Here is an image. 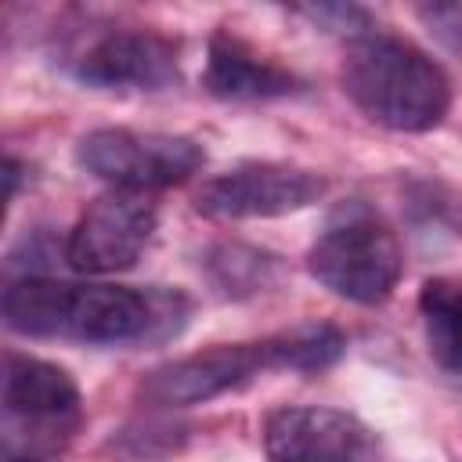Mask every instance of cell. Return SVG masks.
Segmentation results:
<instances>
[{"label":"cell","mask_w":462,"mask_h":462,"mask_svg":"<svg viewBox=\"0 0 462 462\" xmlns=\"http://www.w3.org/2000/svg\"><path fill=\"white\" fill-rule=\"evenodd\" d=\"M328 191V180L314 170L289 162H238L195 195V209L213 220H263L314 206Z\"/></svg>","instance_id":"cell-8"},{"label":"cell","mask_w":462,"mask_h":462,"mask_svg":"<svg viewBox=\"0 0 462 462\" xmlns=\"http://www.w3.org/2000/svg\"><path fill=\"white\" fill-rule=\"evenodd\" d=\"M419 18L451 47H462V4H433L419 7Z\"/></svg>","instance_id":"cell-15"},{"label":"cell","mask_w":462,"mask_h":462,"mask_svg":"<svg viewBox=\"0 0 462 462\" xmlns=\"http://www.w3.org/2000/svg\"><path fill=\"white\" fill-rule=\"evenodd\" d=\"M69 69L94 90H166L180 79V47L152 29H101Z\"/></svg>","instance_id":"cell-9"},{"label":"cell","mask_w":462,"mask_h":462,"mask_svg":"<svg viewBox=\"0 0 462 462\" xmlns=\"http://www.w3.org/2000/svg\"><path fill=\"white\" fill-rule=\"evenodd\" d=\"M202 87L220 101H271L303 90V79L282 61L260 54L231 29H217L206 47Z\"/></svg>","instance_id":"cell-11"},{"label":"cell","mask_w":462,"mask_h":462,"mask_svg":"<svg viewBox=\"0 0 462 462\" xmlns=\"http://www.w3.org/2000/svg\"><path fill=\"white\" fill-rule=\"evenodd\" d=\"M267 462H379L375 433L350 411L321 404L274 408L263 422Z\"/></svg>","instance_id":"cell-10"},{"label":"cell","mask_w":462,"mask_h":462,"mask_svg":"<svg viewBox=\"0 0 462 462\" xmlns=\"http://www.w3.org/2000/svg\"><path fill=\"white\" fill-rule=\"evenodd\" d=\"M346 350V336L336 325L307 321L285 332L249 339V343H217L209 350L166 361L141 379V397L162 408L206 404L220 393L242 390L263 372H325Z\"/></svg>","instance_id":"cell-2"},{"label":"cell","mask_w":462,"mask_h":462,"mask_svg":"<svg viewBox=\"0 0 462 462\" xmlns=\"http://www.w3.org/2000/svg\"><path fill=\"white\" fill-rule=\"evenodd\" d=\"M0 433L4 455L51 458L69 448L83 422V397L76 379L29 354H4V393H0Z\"/></svg>","instance_id":"cell-4"},{"label":"cell","mask_w":462,"mask_h":462,"mask_svg":"<svg viewBox=\"0 0 462 462\" xmlns=\"http://www.w3.org/2000/svg\"><path fill=\"white\" fill-rule=\"evenodd\" d=\"M300 14H307L314 25L328 29V32H346L350 40L372 32V14L365 7H350V4H318V7H303Z\"/></svg>","instance_id":"cell-14"},{"label":"cell","mask_w":462,"mask_h":462,"mask_svg":"<svg viewBox=\"0 0 462 462\" xmlns=\"http://www.w3.org/2000/svg\"><path fill=\"white\" fill-rule=\"evenodd\" d=\"M206 274L213 282L217 292L224 296H253L271 289L282 278V260L267 249H253V245H238V242H224L213 245L206 256Z\"/></svg>","instance_id":"cell-13"},{"label":"cell","mask_w":462,"mask_h":462,"mask_svg":"<svg viewBox=\"0 0 462 462\" xmlns=\"http://www.w3.org/2000/svg\"><path fill=\"white\" fill-rule=\"evenodd\" d=\"M307 271L339 300L375 307L397 289L404 253L393 227L379 213L350 202L307 249Z\"/></svg>","instance_id":"cell-5"},{"label":"cell","mask_w":462,"mask_h":462,"mask_svg":"<svg viewBox=\"0 0 462 462\" xmlns=\"http://www.w3.org/2000/svg\"><path fill=\"white\" fill-rule=\"evenodd\" d=\"M419 318L433 365L462 379V274L426 278L419 289Z\"/></svg>","instance_id":"cell-12"},{"label":"cell","mask_w":462,"mask_h":462,"mask_svg":"<svg viewBox=\"0 0 462 462\" xmlns=\"http://www.w3.org/2000/svg\"><path fill=\"white\" fill-rule=\"evenodd\" d=\"M4 462H43V458H18V455H4Z\"/></svg>","instance_id":"cell-16"},{"label":"cell","mask_w":462,"mask_h":462,"mask_svg":"<svg viewBox=\"0 0 462 462\" xmlns=\"http://www.w3.org/2000/svg\"><path fill=\"white\" fill-rule=\"evenodd\" d=\"M4 325L29 339L87 346H144L180 336L191 303L177 289H130L101 282L14 278L4 289Z\"/></svg>","instance_id":"cell-1"},{"label":"cell","mask_w":462,"mask_h":462,"mask_svg":"<svg viewBox=\"0 0 462 462\" xmlns=\"http://www.w3.org/2000/svg\"><path fill=\"white\" fill-rule=\"evenodd\" d=\"M339 83L372 123L397 134H426L451 112L448 72L422 47L393 32L372 29L350 40Z\"/></svg>","instance_id":"cell-3"},{"label":"cell","mask_w":462,"mask_h":462,"mask_svg":"<svg viewBox=\"0 0 462 462\" xmlns=\"http://www.w3.org/2000/svg\"><path fill=\"white\" fill-rule=\"evenodd\" d=\"M159 227V206L144 191L108 188L69 231L65 263L79 274H116L141 260Z\"/></svg>","instance_id":"cell-7"},{"label":"cell","mask_w":462,"mask_h":462,"mask_svg":"<svg viewBox=\"0 0 462 462\" xmlns=\"http://www.w3.org/2000/svg\"><path fill=\"white\" fill-rule=\"evenodd\" d=\"M76 162L90 177L123 191H162L184 184L202 170L206 148L184 134H155V130H126L105 126L90 130L76 144Z\"/></svg>","instance_id":"cell-6"}]
</instances>
